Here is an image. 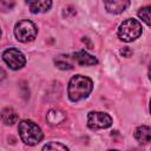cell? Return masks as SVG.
Masks as SVG:
<instances>
[{"label": "cell", "instance_id": "cell-17", "mask_svg": "<svg viewBox=\"0 0 151 151\" xmlns=\"http://www.w3.org/2000/svg\"><path fill=\"white\" fill-rule=\"evenodd\" d=\"M120 53H122L123 57H130V55L132 54V51H131L129 47H124V48L120 51Z\"/></svg>", "mask_w": 151, "mask_h": 151}, {"label": "cell", "instance_id": "cell-18", "mask_svg": "<svg viewBox=\"0 0 151 151\" xmlns=\"http://www.w3.org/2000/svg\"><path fill=\"white\" fill-rule=\"evenodd\" d=\"M5 77H6V72H5L2 68H0V81H1L2 79H5Z\"/></svg>", "mask_w": 151, "mask_h": 151}, {"label": "cell", "instance_id": "cell-10", "mask_svg": "<svg viewBox=\"0 0 151 151\" xmlns=\"http://www.w3.org/2000/svg\"><path fill=\"white\" fill-rule=\"evenodd\" d=\"M65 118H66L65 113H64L61 110H58V109H52V110H50V111L47 112V114H46V120H47V123H48L50 125H52V126L59 125L60 123H63V122L65 120Z\"/></svg>", "mask_w": 151, "mask_h": 151}, {"label": "cell", "instance_id": "cell-9", "mask_svg": "<svg viewBox=\"0 0 151 151\" xmlns=\"http://www.w3.org/2000/svg\"><path fill=\"white\" fill-rule=\"evenodd\" d=\"M32 13H44L47 12L52 6V0H26Z\"/></svg>", "mask_w": 151, "mask_h": 151}, {"label": "cell", "instance_id": "cell-4", "mask_svg": "<svg viewBox=\"0 0 151 151\" xmlns=\"http://www.w3.org/2000/svg\"><path fill=\"white\" fill-rule=\"evenodd\" d=\"M38 34L37 26L29 20H20L14 27V35L21 42L32 41Z\"/></svg>", "mask_w": 151, "mask_h": 151}, {"label": "cell", "instance_id": "cell-19", "mask_svg": "<svg viewBox=\"0 0 151 151\" xmlns=\"http://www.w3.org/2000/svg\"><path fill=\"white\" fill-rule=\"evenodd\" d=\"M0 34H1V29H0Z\"/></svg>", "mask_w": 151, "mask_h": 151}, {"label": "cell", "instance_id": "cell-5", "mask_svg": "<svg viewBox=\"0 0 151 151\" xmlns=\"http://www.w3.org/2000/svg\"><path fill=\"white\" fill-rule=\"evenodd\" d=\"M112 125V118L105 112L92 111L87 116V126L91 130L107 129Z\"/></svg>", "mask_w": 151, "mask_h": 151}, {"label": "cell", "instance_id": "cell-8", "mask_svg": "<svg viewBox=\"0 0 151 151\" xmlns=\"http://www.w3.org/2000/svg\"><path fill=\"white\" fill-rule=\"evenodd\" d=\"M72 59H73L77 64H79V65H81V66H92V65L98 64L97 58L93 57V55H91V54H88V53L85 52V51H78V52H76V53L73 54Z\"/></svg>", "mask_w": 151, "mask_h": 151}, {"label": "cell", "instance_id": "cell-16", "mask_svg": "<svg viewBox=\"0 0 151 151\" xmlns=\"http://www.w3.org/2000/svg\"><path fill=\"white\" fill-rule=\"evenodd\" d=\"M44 150H67L66 145H63L60 143H55V142H51L48 144H46L44 147Z\"/></svg>", "mask_w": 151, "mask_h": 151}, {"label": "cell", "instance_id": "cell-1", "mask_svg": "<svg viewBox=\"0 0 151 151\" xmlns=\"http://www.w3.org/2000/svg\"><path fill=\"white\" fill-rule=\"evenodd\" d=\"M92 88H93V83L88 77L77 74L72 77L68 83V88H67L68 98L74 103L83 100L88 97Z\"/></svg>", "mask_w": 151, "mask_h": 151}, {"label": "cell", "instance_id": "cell-12", "mask_svg": "<svg viewBox=\"0 0 151 151\" xmlns=\"http://www.w3.org/2000/svg\"><path fill=\"white\" fill-rule=\"evenodd\" d=\"M0 118H1V120H2L6 125H13V124L17 123V120H18V114H17V112H15L13 109L6 107V109H4V110L1 111Z\"/></svg>", "mask_w": 151, "mask_h": 151}, {"label": "cell", "instance_id": "cell-15", "mask_svg": "<svg viewBox=\"0 0 151 151\" xmlns=\"http://www.w3.org/2000/svg\"><path fill=\"white\" fill-rule=\"evenodd\" d=\"M14 4H15L14 0H0V11L1 12L11 11L14 7Z\"/></svg>", "mask_w": 151, "mask_h": 151}, {"label": "cell", "instance_id": "cell-2", "mask_svg": "<svg viewBox=\"0 0 151 151\" xmlns=\"http://www.w3.org/2000/svg\"><path fill=\"white\" fill-rule=\"evenodd\" d=\"M18 131L21 140L27 145H35L42 139V132L40 127L32 120L25 119L19 123Z\"/></svg>", "mask_w": 151, "mask_h": 151}, {"label": "cell", "instance_id": "cell-14", "mask_svg": "<svg viewBox=\"0 0 151 151\" xmlns=\"http://www.w3.org/2000/svg\"><path fill=\"white\" fill-rule=\"evenodd\" d=\"M138 17L146 24V25H150V7L146 6V7H143L138 11Z\"/></svg>", "mask_w": 151, "mask_h": 151}, {"label": "cell", "instance_id": "cell-13", "mask_svg": "<svg viewBox=\"0 0 151 151\" xmlns=\"http://www.w3.org/2000/svg\"><path fill=\"white\" fill-rule=\"evenodd\" d=\"M54 64L60 70H72L73 68V64L71 61V58L68 55H58L54 59Z\"/></svg>", "mask_w": 151, "mask_h": 151}, {"label": "cell", "instance_id": "cell-6", "mask_svg": "<svg viewBox=\"0 0 151 151\" xmlns=\"http://www.w3.org/2000/svg\"><path fill=\"white\" fill-rule=\"evenodd\" d=\"M2 59L8 65V67L12 70H19L22 66H25V64H26V58L22 54V52H20L17 48H13V47L7 48L4 52Z\"/></svg>", "mask_w": 151, "mask_h": 151}, {"label": "cell", "instance_id": "cell-3", "mask_svg": "<svg viewBox=\"0 0 151 151\" xmlns=\"http://www.w3.org/2000/svg\"><path fill=\"white\" fill-rule=\"evenodd\" d=\"M143 27L139 21L136 19H127L123 21L118 28V37L120 40L125 42H130L136 40L142 35Z\"/></svg>", "mask_w": 151, "mask_h": 151}, {"label": "cell", "instance_id": "cell-11", "mask_svg": "<svg viewBox=\"0 0 151 151\" xmlns=\"http://www.w3.org/2000/svg\"><path fill=\"white\" fill-rule=\"evenodd\" d=\"M134 138L140 144H147L151 140V129L147 125H142L136 129Z\"/></svg>", "mask_w": 151, "mask_h": 151}, {"label": "cell", "instance_id": "cell-7", "mask_svg": "<svg viewBox=\"0 0 151 151\" xmlns=\"http://www.w3.org/2000/svg\"><path fill=\"white\" fill-rule=\"evenodd\" d=\"M130 5V0H104V6L109 13L119 14Z\"/></svg>", "mask_w": 151, "mask_h": 151}]
</instances>
